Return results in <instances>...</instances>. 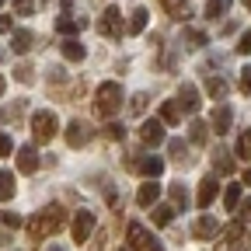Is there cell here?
<instances>
[{
  "mask_svg": "<svg viewBox=\"0 0 251 251\" xmlns=\"http://www.w3.org/2000/svg\"><path fill=\"white\" fill-rule=\"evenodd\" d=\"M213 168H216V175H234V157H230V150L216 147V150H213Z\"/></svg>",
  "mask_w": 251,
  "mask_h": 251,
  "instance_id": "obj_14",
  "label": "cell"
},
{
  "mask_svg": "<svg viewBox=\"0 0 251 251\" xmlns=\"http://www.w3.org/2000/svg\"><path fill=\"white\" fill-rule=\"evenodd\" d=\"M56 31H59V35H77V31H80V21H74V18L63 14V18H56Z\"/></svg>",
  "mask_w": 251,
  "mask_h": 251,
  "instance_id": "obj_25",
  "label": "cell"
},
{
  "mask_svg": "<svg viewBox=\"0 0 251 251\" xmlns=\"http://www.w3.org/2000/svg\"><path fill=\"white\" fill-rule=\"evenodd\" d=\"M14 80H18V84H31V80H35V70H31L28 63H21V67L14 70Z\"/></svg>",
  "mask_w": 251,
  "mask_h": 251,
  "instance_id": "obj_31",
  "label": "cell"
},
{
  "mask_svg": "<svg viewBox=\"0 0 251 251\" xmlns=\"http://www.w3.org/2000/svg\"><path fill=\"white\" fill-rule=\"evenodd\" d=\"M0 220H4L7 227H21V216L18 213H0Z\"/></svg>",
  "mask_w": 251,
  "mask_h": 251,
  "instance_id": "obj_40",
  "label": "cell"
},
{
  "mask_svg": "<svg viewBox=\"0 0 251 251\" xmlns=\"http://www.w3.org/2000/svg\"><path fill=\"white\" fill-rule=\"evenodd\" d=\"M129 112H133V115H143V112H147V94H133Z\"/></svg>",
  "mask_w": 251,
  "mask_h": 251,
  "instance_id": "obj_34",
  "label": "cell"
},
{
  "mask_svg": "<svg viewBox=\"0 0 251 251\" xmlns=\"http://www.w3.org/2000/svg\"><path fill=\"white\" fill-rule=\"evenodd\" d=\"M35 168H39V153H35V147H21V150H18V171L35 175Z\"/></svg>",
  "mask_w": 251,
  "mask_h": 251,
  "instance_id": "obj_12",
  "label": "cell"
},
{
  "mask_svg": "<svg viewBox=\"0 0 251 251\" xmlns=\"http://www.w3.org/2000/svg\"><path fill=\"white\" fill-rule=\"evenodd\" d=\"M4 91H7V80H4V77H0V94H4Z\"/></svg>",
  "mask_w": 251,
  "mask_h": 251,
  "instance_id": "obj_43",
  "label": "cell"
},
{
  "mask_svg": "<svg viewBox=\"0 0 251 251\" xmlns=\"http://www.w3.org/2000/svg\"><path fill=\"white\" fill-rule=\"evenodd\" d=\"M63 224H67V213H63V206L49 202L46 209H39L35 216L28 220V237L39 244V241H46L49 234H56V230H59Z\"/></svg>",
  "mask_w": 251,
  "mask_h": 251,
  "instance_id": "obj_1",
  "label": "cell"
},
{
  "mask_svg": "<svg viewBox=\"0 0 251 251\" xmlns=\"http://www.w3.org/2000/svg\"><path fill=\"white\" fill-rule=\"evenodd\" d=\"M241 91H244V94H251V67H244V70H241Z\"/></svg>",
  "mask_w": 251,
  "mask_h": 251,
  "instance_id": "obj_39",
  "label": "cell"
},
{
  "mask_svg": "<svg viewBox=\"0 0 251 251\" xmlns=\"http://www.w3.org/2000/svg\"><path fill=\"white\" fill-rule=\"evenodd\" d=\"M171 216H175L171 206H157V202H153V224H157V227H168V224H171Z\"/></svg>",
  "mask_w": 251,
  "mask_h": 251,
  "instance_id": "obj_26",
  "label": "cell"
},
{
  "mask_svg": "<svg viewBox=\"0 0 251 251\" xmlns=\"http://www.w3.org/2000/svg\"><path fill=\"white\" fill-rule=\"evenodd\" d=\"M126 237H129V248H133V251H147V248L153 244V237L147 234V227H143V224H129Z\"/></svg>",
  "mask_w": 251,
  "mask_h": 251,
  "instance_id": "obj_10",
  "label": "cell"
},
{
  "mask_svg": "<svg viewBox=\"0 0 251 251\" xmlns=\"http://www.w3.org/2000/svg\"><path fill=\"white\" fill-rule=\"evenodd\" d=\"M168 153L175 157V161H188V157H185V143H181V140H168Z\"/></svg>",
  "mask_w": 251,
  "mask_h": 251,
  "instance_id": "obj_32",
  "label": "cell"
},
{
  "mask_svg": "<svg viewBox=\"0 0 251 251\" xmlns=\"http://www.w3.org/2000/svg\"><path fill=\"white\" fill-rule=\"evenodd\" d=\"M98 31H101V35H108V39H119V35H122V11H119V7H108V11L101 14V21H98Z\"/></svg>",
  "mask_w": 251,
  "mask_h": 251,
  "instance_id": "obj_5",
  "label": "cell"
},
{
  "mask_svg": "<svg viewBox=\"0 0 251 251\" xmlns=\"http://www.w3.org/2000/svg\"><path fill=\"white\" fill-rule=\"evenodd\" d=\"M237 52H241V56H251V31H244V35H241V42H237Z\"/></svg>",
  "mask_w": 251,
  "mask_h": 251,
  "instance_id": "obj_36",
  "label": "cell"
},
{
  "mask_svg": "<svg viewBox=\"0 0 251 251\" xmlns=\"http://www.w3.org/2000/svg\"><path fill=\"white\" fill-rule=\"evenodd\" d=\"M11 150H14L11 136H7V133H0V157H11Z\"/></svg>",
  "mask_w": 251,
  "mask_h": 251,
  "instance_id": "obj_37",
  "label": "cell"
},
{
  "mask_svg": "<svg viewBox=\"0 0 251 251\" xmlns=\"http://www.w3.org/2000/svg\"><path fill=\"white\" fill-rule=\"evenodd\" d=\"M31 46H35V35H31V31H14V35H11V49L18 56H25Z\"/></svg>",
  "mask_w": 251,
  "mask_h": 251,
  "instance_id": "obj_17",
  "label": "cell"
},
{
  "mask_svg": "<svg viewBox=\"0 0 251 251\" xmlns=\"http://www.w3.org/2000/svg\"><path fill=\"white\" fill-rule=\"evenodd\" d=\"M59 129V122L52 112H35L31 115V136H35V143H49Z\"/></svg>",
  "mask_w": 251,
  "mask_h": 251,
  "instance_id": "obj_3",
  "label": "cell"
},
{
  "mask_svg": "<svg viewBox=\"0 0 251 251\" xmlns=\"http://www.w3.org/2000/svg\"><path fill=\"white\" fill-rule=\"evenodd\" d=\"M157 196H161V185L147 181V185H140V192H136V202H140V206H153V202H157Z\"/></svg>",
  "mask_w": 251,
  "mask_h": 251,
  "instance_id": "obj_18",
  "label": "cell"
},
{
  "mask_svg": "<svg viewBox=\"0 0 251 251\" xmlns=\"http://www.w3.org/2000/svg\"><path fill=\"white\" fill-rule=\"evenodd\" d=\"M227 91H230L227 80H220V77L206 80V94H209V98H216V101H220V98H227Z\"/></svg>",
  "mask_w": 251,
  "mask_h": 251,
  "instance_id": "obj_23",
  "label": "cell"
},
{
  "mask_svg": "<svg viewBox=\"0 0 251 251\" xmlns=\"http://www.w3.org/2000/svg\"><path fill=\"white\" fill-rule=\"evenodd\" d=\"M181 42H185V49H202L209 39H206V31H196V28H188L185 35H181Z\"/></svg>",
  "mask_w": 251,
  "mask_h": 251,
  "instance_id": "obj_22",
  "label": "cell"
},
{
  "mask_svg": "<svg viewBox=\"0 0 251 251\" xmlns=\"http://www.w3.org/2000/svg\"><path fill=\"white\" fill-rule=\"evenodd\" d=\"M105 136H108V140H122V136H126V129L112 122V126H105Z\"/></svg>",
  "mask_w": 251,
  "mask_h": 251,
  "instance_id": "obj_38",
  "label": "cell"
},
{
  "mask_svg": "<svg viewBox=\"0 0 251 251\" xmlns=\"http://www.w3.org/2000/svg\"><path fill=\"white\" fill-rule=\"evenodd\" d=\"M14 11H18L21 18H28L31 11H35V4H31V0H14Z\"/></svg>",
  "mask_w": 251,
  "mask_h": 251,
  "instance_id": "obj_35",
  "label": "cell"
},
{
  "mask_svg": "<svg viewBox=\"0 0 251 251\" xmlns=\"http://www.w3.org/2000/svg\"><path fill=\"white\" fill-rule=\"evenodd\" d=\"M14 196V175L11 171H0V202H7Z\"/></svg>",
  "mask_w": 251,
  "mask_h": 251,
  "instance_id": "obj_24",
  "label": "cell"
},
{
  "mask_svg": "<svg viewBox=\"0 0 251 251\" xmlns=\"http://www.w3.org/2000/svg\"><path fill=\"white\" fill-rule=\"evenodd\" d=\"M224 202H227V209H234V206L241 202V185H227V196H224Z\"/></svg>",
  "mask_w": 251,
  "mask_h": 251,
  "instance_id": "obj_33",
  "label": "cell"
},
{
  "mask_svg": "<svg viewBox=\"0 0 251 251\" xmlns=\"http://www.w3.org/2000/svg\"><path fill=\"white\" fill-rule=\"evenodd\" d=\"M52 251H59V248H52Z\"/></svg>",
  "mask_w": 251,
  "mask_h": 251,
  "instance_id": "obj_46",
  "label": "cell"
},
{
  "mask_svg": "<svg viewBox=\"0 0 251 251\" xmlns=\"http://www.w3.org/2000/svg\"><path fill=\"white\" fill-rule=\"evenodd\" d=\"M175 101L181 105V112H185V115H196V112H199V91H196L192 84H181Z\"/></svg>",
  "mask_w": 251,
  "mask_h": 251,
  "instance_id": "obj_8",
  "label": "cell"
},
{
  "mask_svg": "<svg viewBox=\"0 0 251 251\" xmlns=\"http://www.w3.org/2000/svg\"><path fill=\"white\" fill-rule=\"evenodd\" d=\"M140 140L147 147H161L164 143V119H147L140 122Z\"/></svg>",
  "mask_w": 251,
  "mask_h": 251,
  "instance_id": "obj_4",
  "label": "cell"
},
{
  "mask_svg": "<svg viewBox=\"0 0 251 251\" xmlns=\"http://www.w3.org/2000/svg\"><path fill=\"white\" fill-rule=\"evenodd\" d=\"M209 129H213V126H206V122H199V119H196V122H192V143H196V147H202V143H206V136H209Z\"/></svg>",
  "mask_w": 251,
  "mask_h": 251,
  "instance_id": "obj_27",
  "label": "cell"
},
{
  "mask_svg": "<svg viewBox=\"0 0 251 251\" xmlns=\"http://www.w3.org/2000/svg\"><path fill=\"white\" fill-rule=\"evenodd\" d=\"M94 108H98L101 115H115L122 108V87L115 80H105L98 91H94Z\"/></svg>",
  "mask_w": 251,
  "mask_h": 251,
  "instance_id": "obj_2",
  "label": "cell"
},
{
  "mask_svg": "<svg viewBox=\"0 0 251 251\" xmlns=\"http://www.w3.org/2000/svg\"><path fill=\"white\" fill-rule=\"evenodd\" d=\"M133 168L140 175H147V178H157L164 171V161H161V157H143V161H133Z\"/></svg>",
  "mask_w": 251,
  "mask_h": 251,
  "instance_id": "obj_15",
  "label": "cell"
},
{
  "mask_svg": "<svg viewBox=\"0 0 251 251\" xmlns=\"http://www.w3.org/2000/svg\"><path fill=\"white\" fill-rule=\"evenodd\" d=\"M171 202H175L178 209H185V206H188V192H185V185H178V181L171 185Z\"/></svg>",
  "mask_w": 251,
  "mask_h": 251,
  "instance_id": "obj_29",
  "label": "cell"
},
{
  "mask_svg": "<svg viewBox=\"0 0 251 251\" xmlns=\"http://www.w3.org/2000/svg\"><path fill=\"white\" fill-rule=\"evenodd\" d=\"M147 251H164V248H161V244H157V241H153V244H150V248H147Z\"/></svg>",
  "mask_w": 251,
  "mask_h": 251,
  "instance_id": "obj_42",
  "label": "cell"
},
{
  "mask_svg": "<svg viewBox=\"0 0 251 251\" xmlns=\"http://www.w3.org/2000/svg\"><path fill=\"white\" fill-rule=\"evenodd\" d=\"M181 115H185V112H181V105H178V101H164V105H161V119H164L168 126H178V119H181Z\"/></svg>",
  "mask_w": 251,
  "mask_h": 251,
  "instance_id": "obj_21",
  "label": "cell"
},
{
  "mask_svg": "<svg viewBox=\"0 0 251 251\" xmlns=\"http://www.w3.org/2000/svg\"><path fill=\"white\" fill-rule=\"evenodd\" d=\"M237 157H244V161L251 157V129H244V133L237 136Z\"/></svg>",
  "mask_w": 251,
  "mask_h": 251,
  "instance_id": "obj_30",
  "label": "cell"
},
{
  "mask_svg": "<svg viewBox=\"0 0 251 251\" xmlns=\"http://www.w3.org/2000/svg\"><path fill=\"white\" fill-rule=\"evenodd\" d=\"M227 11H230V0H209V4H206V18H220Z\"/></svg>",
  "mask_w": 251,
  "mask_h": 251,
  "instance_id": "obj_28",
  "label": "cell"
},
{
  "mask_svg": "<svg viewBox=\"0 0 251 251\" xmlns=\"http://www.w3.org/2000/svg\"><path fill=\"white\" fill-rule=\"evenodd\" d=\"M216 230H220V224L213 216H199L196 224H192V234L199 237V241H209V237H216Z\"/></svg>",
  "mask_w": 251,
  "mask_h": 251,
  "instance_id": "obj_13",
  "label": "cell"
},
{
  "mask_svg": "<svg viewBox=\"0 0 251 251\" xmlns=\"http://www.w3.org/2000/svg\"><path fill=\"white\" fill-rule=\"evenodd\" d=\"M91 230H94V213L80 209V213L74 216V224H70V234H74V241H77V244H84V241L91 237Z\"/></svg>",
  "mask_w": 251,
  "mask_h": 251,
  "instance_id": "obj_6",
  "label": "cell"
},
{
  "mask_svg": "<svg viewBox=\"0 0 251 251\" xmlns=\"http://www.w3.org/2000/svg\"><path fill=\"white\" fill-rule=\"evenodd\" d=\"M59 52H63V59H70V63H84V56H87V49H84V46H80L74 35H67V39H63Z\"/></svg>",
  "mask_w": 251,
  "mask_h": 251,
  "instance_id": "obj_11",
  "label": "cell"
},
{
  "mask_svg": "<svg viewBox=\"0 0 251 251\" xmlns=\"http://www.w3.org/2000/svg\"><path fill=\"white\" fill-rule=\"evenodd\" d=\"M161 4H164V11H168L171 18H188V14H192L188 0H161Z\"/></svg>",
  "mask_w": 251,
  "mask_h": 251,
  "instance_id": "obj_20",
  "label": "cell"
},
{
  "mask_svg": "<svg viewBox=\"0 0 251 251\" xmlns=\"http://www.w3.org/2000/svg\"><path fill=\"white\" fill-rule=\"evenodd\" d=\"M244 7H248V11H251V0H244Z\"/></svg>",
  "mask_w": 251,
  "mask_h": 251,
  "instance_id": "obj_45",
  "label": "cell"
},
{
  "mask_svg": "<svg viewBox=\"0 0 251 251\" xmlns=\"http://www.w3.org/2000/svg\"><path fill=\"white\" fill-rule=\"evenodd\" d=\"M91 133H94V129H91V126H87L84 119L67 122V143H70V147H84V143L91 140Z\"/></svg>",
  "mask_w": 251,
  "mask_h": 251,
  "instance_id": "obj_7",
  "label": "cell"
},
{
  "mask_svg": "<svg viewBox=\"0 0 251 251\" xmlns=\"http://www.w3.org/2000/svg\"><path fill=\"white\" fill-rule=\"evenodd\" d=\"M209 126H213V133H230V126H234V108H230V105H216Z\"/></svg>",
  "mask_w": 251,
  "mask_h": 251,
  "instance_id": "obj_9",
  "label": "cell"
},
{
  "mask_svg": "<svg viewBox=\"0 0 251 251\" xmlns=\"http://www.w3.org/2000/svg\"><path fill=\"white\" fill-rule=\"evenodd\" d=\"M216 192H220L216 178H202V181H199V206L206 209L209 202H216Z\"/></svg>",
  "mask_w": 251,
  "mask_h": 251,
  "instance_id": "obj_16",
  "label": "cell"
},
{
  "mask_svg": "<svg viewBox=\"0 0 251 251\" xmlns=\"http://www.w3.org/2000/svg\"><path fill=\"white\" fill-rule=\"evenodd\" d=\"M244 181H248V185H251V168H248V171H244Z\"/></svg>",
  "mask_w": 251,
  "mask_h": 251,
  "instance_id": "obj_44",
  "label": "cell"
},
{
  "mask_svg": "<svg viewBox=\"0 0 251 251\" xmlns=\"http://www.w3.org/2000/svg\"><path fill=\"white\" fill-rule=\"evenodd\" d=\"M147 18H150V14H147L143 7H136V11L129 14V25H126V31H129V35H140V31L147 28Z\"/></svg>",
  "mask_w": 251,
  "mask_h": 251,
  "instance_id": "obj_19",
  "label": "cell"
},
{
  "mask_svg": "<svg viewBox=\"0 0 251 251\" xmlns=\"http://www.w3.org/2000/svg\"><path fill=\"white\" fill-rule=\"evenodd\" d=\"M0 4H4V0H0Z\"/></svg>",
  "mask_w": 251,
  "mask_h": 251,
  "instance_id": "obj_47",
  "label": "cell"
},
{
  "mask_svg": "<svg viewBox=\"0 0 251 251\" xmlns=\"http://www.w3.org/2000/svg\"><path fill=\"white\" fill-rule=\"evenodd\" d=\"M11 28H14V18H7V14H4V18H0V35H7Z\"/></svg>",
  "mask_w": 251,
  "mask_h": 251,
  "instance_id": "obj_41",
  "label": "cell"
}]
</instances>
